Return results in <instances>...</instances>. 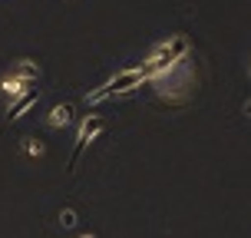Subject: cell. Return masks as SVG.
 Here are the masks:
<instances>
[{
    "label": "cell",
    "instance_id": "obj_7",
    "mask_svg": "<svg viewBox=\"0 0 251 238\" xmlns=\"http://www.w3.org/2000/svg\"><path fill=\"white\" fill-rule=\"evenodd\" d=\"M60 222H63V228H73L76 225V212H73V209H63V212H60Z\"/></svg>",
    "mask_w": 251,
    "mask_h": 238
},
{
    "label": "cell",
    "instance_id": "obj_2",
    "mask_svg": "<svg viewBox=\"0 0 251 238\" xmlns=\"http://www.w3.org/2000/svg\"><path fill=\"white\" fill-rule=\"evenodd\" d=\"M102 129H106V119L102 116H89L86 123H83V129H79V139H76V152H73V165H76V159H79V152L86 149L93 139L100 136Z\"/></svg>",
    "mask_w": 251,
    "mask_h": 238
},
{
    "label": "cell",
    "instance_id": "obj_5",
    "mask_svg": "<svg viewBox=\"0 0 251 238\" xmlns=\"http://www.w3.org/2000/svg\"><path fill=\"white\" fill-rule=\"evenodd\" d=\"M20 152H24L26 159H43L47 156V142L37 136H24L20 139Z\"/></svg>",
    "mask_w": 251,
    "mask_h": 238
},
{
    "label": "cell",
    "instance_id": "obj_8",
    "mask_svg": "<svg viewBox=\"0 0 251 238\" xmlns=\"http://www.w3.org/2000/svg\"><path fill=\"white\" fill-rule=\"evenodd\" d=\"M76 238H100V235H96V232H79Z\"/></svg>",
    "mask_w": 251,
    "mask_h": 238
},
{
    "label": "cell",
    "instance_id": "obj_1",
    "mask_svg": "<svg viewBox=\"0 0 251 238\" xmlns=\"http://www.w3.org/2000/svg\"><path fill=\"white\" fill-rule=\"evenodd\" d=\"M30 93H33V83H24V79L10 76L7 70L0 73V100H7L13 106V103H20L24 96H30Z\"/></svg>",
    "mask_w": 251,
    "mask_h": 238
},
{
    "label": "cell",
    "instance_id": "obj_3",
    "mask_svg": "<svg viewBox=\"0 0 251 238\" xmlns=\"http://www.w3.org/2000/svg\"><path fill=\"white\" fill-rule=\"evenodd\" d=\"M76 123V109H73V103H56L50 113H47V126L50 129H70V126Z\"/></svg>",
    "mask_w": 251,
    "mask_h": 238
},
{
    "label": "cell",
    "instance_id": "obj_9",
    "mask_svg": "<svg viewBox=\"0 0 251 238\" xmlns=\"http://www.w3.org/2000/svg\"><path fill=\"white\" fill-rule=\"evenodd\" d=\"M245 116H248V119H251V96H248V100H245Z\"/></svg>",
    "mask_w": 251,
    "mask_h": 238
},
{
    "label": "cell",
    "instance_id": "obj_4",
    "mask_svg": "<svg viewBox=\"0 0 251 238\" xmlns=\"http://www.w3.org/2000/svg\"><path fill=\"white\" fill-rule=\"evenodd\" d=\"M7 73L10 76H17V79H24V83H33L37 86V79H40V63L37 60H13L10 66H7Z\"/></svg>",
    "mask_w": 251,
    "mask_h": 238
},
{
    "label": "cell",
    "instance_id": "obj_10",
    "mask_svg": "<svg viewBox=\"0 0 251 238\" xmlns=\"http://www.w3.org/2000/svg\"><path fill=\"white\" fill-rule=\"evenodd\" d=\"M248 76H251V60H248Z\"/></svg>",
    "mask_w": 251,
    "mask_h": 238
},
{
    "label": "cell",
    "instance_id": "obj_6",
    "mask_svg": "<svg viewBox=\"0 0 251 238\" xmlns=\"http://www.w3.org/2000/svg\"><path fill=\"white\" fill-rule=\"evenodd\" d=\"M37 96H40V93H30V96H24L20 103H13V109H7V116H10V119H17V113H24V109H30V106L37 103Z\"/></svg>",
    "mask_w": 251,
    "mask_h": 238
}]
</instances>
